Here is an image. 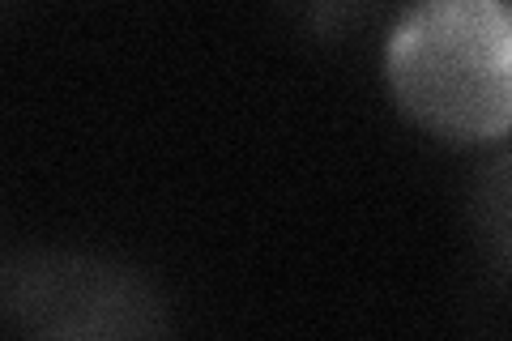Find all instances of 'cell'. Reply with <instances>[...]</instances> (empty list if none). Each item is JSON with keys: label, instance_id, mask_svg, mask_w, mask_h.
I'll list each match as a JSON object with an SVG mask.
<instances>
[{"label": "cell", "instance_id": "6da1fadb", "mask_svg": "<svg viewBox=\"0 0 512 341\" xmlns=\"http://www.w3.org/2000/svg\"><path fill=\"white\" fill-rule=\"evenodd\" d=\"M397 111L448 145L512 133V0H414L384 43Z\"/></svg>", "mask_w": 512, "mask_h": 341}, {"label": "cell", "instance_id": "3957f363", "mask_svg": "<svg viewBox=\"0 0 512 341\" xmlns=\"http://www.w3.org/2000/svg\"><path fill=\"white\" fill-rule=\"evenodd\" d=\"M470 231L483 256L512 278V150L495 154L470 184Z\"/></svg>", "mask_w": 512, "mask_h": 341}, {"label": "cell", "instance_id": "277c9868", "mask_svg": "<svg viewBox=\"0 0 512 341\" xmlns=\"http://www.w3.org/2000/svg\"><path fill=\"white\" fill-rule=\"evenodd\" d=\"M380 0H274V9L308 39L350 35Z\"/></svg>", "mask_w": 512, "mask_h": 341}, {"label": "cell", "instance_id": "7a4b0ae2", "mask_svg": "<svg viewBox=\"0 0 512 341\" xmlns=\"http://www.w3.org/2000/svg\"><path fill=\"white\" fill-rule=\"evenodd\" d=\"M0 316L13 333L52 341H141L171 333V307L141 269L64 248L5 256Z\"/></svg>", "mask_w": 512, "mask_h": 341}]
</instances>
